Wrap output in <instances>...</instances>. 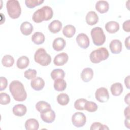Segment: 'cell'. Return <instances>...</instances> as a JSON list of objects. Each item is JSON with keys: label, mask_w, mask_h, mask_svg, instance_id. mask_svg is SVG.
Instances as JSON below:
<instances>
[{"label": "cell", "mask_w": 130, "mask_h": 130, "mask_svg": "<svg viewBox=\"0 0 130 130\" xmlns=\"http://www.w3.org/2000/svg\"><path fill=\"white\" fill-rule=\"evenodd\" d=\"M124 124L126 127L129 128V118H125L124 120Z\"/></svg>", "instance_id": "obj_44"}, {"label": "cell", "mask_w": 130, "mask_h": 130, "mask_svg": "<svg viewBox=\"0 0 130 130\" xmlns=\"http://www.w3.org/2000/svg\"><path fill=\"white\" fill-rule=\"evenodd\" d=\"M10 97L6 93L2 92L0 94V103L2 105H7L10 102Z\"/></svg>", "instance_id": "obj_36"}, {"label": "cell", "mask_w": 130, "mask_h": 130, "mask_svg": "<svg viewBox=\"0 0 130 130\" xmlns=\"http://www.w3.org/2000/svg\"><path fill=\"white\" fill-rule=\"evenodd\" d=\"M24 77L27 79H33L35 78L37 76V71L34 69H29L24 72Z\"/></svg>", "instance_id": "obj_35"}, {"label": "cell", "mask_w": 130, "mask_h": 130, "mask_svg": "<svg viewBox=\"0 0 130 130\" xmlns=\"http://www.w3.org/2000/svg\"><path fill=\"white\" fill-rule=\"evenodd\" d=\"M124 101L128 105H129V93H128L124 98Z\"/></svg>", "instance_id": "obj_43"}, {"label": "cell", "mask_w": 130, "mask_h": 130, "mask_svg": "<svg viewBox=\"0 0 130 130\" xmlns=\"http://www.w3.org/2000/svg\"><path fill=\"white\" fill-rule=\"evenodd\" d=\"M123 29L127 32L130 31V20H127L124 21L122 25Z\"/></svg>", "instance_id": "obj_39"}, {"label": "cell", "mask_w": 130, "mask_h": 130, "mask_svg": "<svg viewBox=\"0 0 130 130\" xmlns=\"http://www.w3.org/2000/svg\"><path fill=\"white\" fill-rule=\"evenodd\" d=\"M87 100L85 99L81 98L77 100L74 103V107L78 110H84V106Z\"/></svg>", "instance_id": "obj_33"}, {"label": "cell", "mask_w": 130, "mask_h": 130, "mask_svg": "<svg viewBox=\"0 0 130 130\" xmlns=\"http://www.w3.org/2000/svg\"><path fill=\"white\" fill-rule=\"evenodd\" d=\"M69 96L66 93H60L57 96V101L58 103L61 105L64 106L67 105L69 103Z\"/></svg>", "instance_id": "obj_31"}, {"label": "cell", "mask_w": 130, "mask_h": 130, "mask_svg": "<svg viewBox=\"0 0 130 130\" xmlns=\"http://www.w3.org/2000/svg\"><path fill=\"white\" fill-rule=\"evenodd\" d=\"M129 76H127L124 79L125 85L128 89H129Z\"/></svg>", "instance_id": "obj_41"}, {"label": "cell", "mask_w": 130, "mask_h": 130, "mask_svg": "<svg viewBox=\"0 0 130 130\" xmlns=\"http://www.w3.org/2000/svg\"><path fill=\"white\" fill-rule=\"evenodd\" d=\"M34 60L36 62L42 66L49 65L51 61L50 55L47 53L45 49L39 48L35 53Z\"/></svg>", "instance_id": "obj_4"}, {"label": "cell", "mask_w": 130, "mask_h": 130, "mask_svg": "<svg viewBox=\"0 0 130 130\" xmlns=\"http://www.w3.org/2000/svg\"><path fill=\"white\" fill-rule=\"evenodd\" d=\"M2 63L6 67H11L14 63V59L10 55H6L2 58Z\"/></svg>", "instance_id": "obj_30"}, {"label": "cell", "mask_w": 130, "mask_h": 130, "mask_svg": "<svg viewBox=\"0 0 130 130\" xmlns=\"http://www.w3.org/2000/svg\"><path fill=\"white\" fill-rule=\"evenodd\" d=\"M124 113V116L126 117V118H129V106L125 109Z\"/></svg>", "instance_id": "obj_40"}, {"label": "cell", "mask_w": 130, "mask_h": 130, "mask_svg": "<svg viewBox=\"0 0 130 130\" xmlns=\"http://www.w3.org/2000/svg\"><path fill=\"white\" fill-rule=\"evenodd\" d=\"M109 56V53L108 50L105 47H101L92 51L89 55V58L91 62L98 63L107 59Z\"/></svg>", "instance_id": "obj_3"}, {"label": "cell", "mask_w": 130, "mask_h": 130, "mask_svg": "<svg viewBox=\"0 0 130 130\" xmlns=\"http://www.w3.org/2000/svg\"><path fill=\"white\" fill-rule=\"evenodd\" d=\"M0 81H1L0 90L2 91L3 90H5L6 88L8 85V81H7V79L4 77H1Z\"/></svg>", "instance_id": "obj_38"}, {"label": "cell", "mask_w": 130, "mask_h": 130, "mask_svg": "<svg viewBox=\"0 0 130 130\" xmlns=\"http://www.w3.org/2000/svg\"><path fill=\"white\" fill-rule=\"evenodd\" d=\"M105 29L107 32L110 34H114L119 29V24L114 21H110L105 24Z\"/></svg>", "instance_id": "obj_20"}, {"label": "cell", "mask_w": 130, "mask_h": 130, "mask_svg": "<svg viewBox=\"0 0 130 130\" xmlns=\"http://www.w3.org/2000/svg\"><path fill=\"white\" fill-rule=\"evenodd\" d=\"M123 86L121 83L116 82L113 84L110 88L111 92L114 96L120 95L123 91Z\"/></svg>", "instance_id": "obj_24"}, {"label": "cell", "mask_w": 130, "mask_h": 130, "mask_svg": "<svg viewBox=\"0 0 130 130\" xmlns=\"http://www.w3.org/2000/svg\"><path fill=\"white\" fill-rule=\"evenodd\" d=\"M41 118L46 123H52L55 119V113L51 109L49 110L41 113Z\"/></svg>", "instance_id": "obj_12"}, {"label": "cell", "mask_w": 130, "mask_h": 130, "mask_svg": "<svg viewBox=\"0 0 130 130\" xmlns=\"http://www.w3.org/2000/svg\"><path fill=\"white\" fill-rule=\"evenodd\" d=\"M27 112L26 106L23 104H17L13 108V112L15 115L17 116H22Z\"/></svg>", "instance_id": "obj_22"}, {"label": "cell", "mask_w": 130, "mask_h": 130, "mask_svg": "<svg viewBox=\"0 0 130 130\" xmlns=\"http://www.w3.org/2000/svg\"><path fill=\"white\" fill-rule=\"evenodd\" d=\"M93 71L90 68H84L81 73V78L83 81L88 82L93 78Z\"/></svg>", "instance_id": "obj_14"}, {"label": "cell", "mask_w": 130, "mask_h": 130, "mask_svg": "<svg viewBox=\"0 0 130 130\" xmlns=\"http://www.w3.org/2000/svg\"><path fill=\"white\" fill-rule=\"evenodd\" d=\"M108 129L109 128L107 125L102 124L100 122H94L93 123L90 128V130H95V129Z\"/></svg>", "instance_id": "obj_37"}, {"label": "cell", "mask_w": 130, "mask_h": 130, "mask_svg": "<svg viewBox=\"0 0 130 130\" xmlns=\"http://www.w3.org/2000/svg\"><path fill=\"white\" fill-rule=\"evenodd\" d=\"M35 107L36 109L40 113L45 112L51 109L50 105L48 103L44 101H39L36 104Z\"/></svg>", "instance_id": "obj_21"}, {"label": "cell", "mask_w": 130, "mask_h": 130, "mask_svg": "<svg viewBox=\"0 0 130 130\" xmlns=\"http://www.w3.org/2000/svg\"><path fill=\"white\" fill-rule=\"evenodd\" d=\"M9 90L13 98L17 101H23L27 98V93L23 84L18 80H14L11 82Z\"/></svg>", "instance_id": "obj_1"}, {"label": "cell", "mask_w": 130, "mask_h": 130, "mask_svg": "<svg viewBox=\"0 0 130 130\" xmlns=\"http://www.w3.org/2000/svg\"><path fill=\"white\" fill-rule=\"evenodd\" d=\"M129 38L130 36H128L125 40V46L127 49H129Z\"/></svg>", "instance_id": "obj_42"}, {"label": "cell", "mask_w": 130, "mask_h": 130, "mask_svg": "<svg viewBox=\"0 0 130 130\" xmlns=\"http://www.w3.org/2000/svg\"><path fill=\"white\" fill-rule=\"evenodd\" d=\"M109 47L112 53L113 54H118L122 50V45L120 41L117 39H114L110 43Z\"/></svg>", "instance_id": "obj_11"}, {"label": "cell", "mask_w": 130, "mask_h": 130, "mask_svg": "<svg viewBox=\"0 0 130 130\" xmlns=\"http://www.w3.org/2000/svg\"><path fill=\"white\" fill-rule=\"evenodd\" d=\"M96 100L101 103L107 102L109 99V94L107 88L102 87L98 88L95 93Z\"/></svg>", "instance_id": "obj_8"}, {"label": "cell", "mask_w": 130, "mask_h": 130, "mask_svg": "<svg viewBox=\"0 0 130 130\" xmlns=\"http://www.w3.org/2000/svg\"><path fill=\"white\" fill-rule=\"evenodd\" d=\"M53 15L52 8L48 6H45L34 12L32 15V20L36 23H40L43 21L50 20Z\"/></svg>", "instance_id": "obj_2"}, {"label": "cell", "mask_w": 130, "mask_h": 130, "mask_svg": "<svg viewBox=\"0 0 130 130\" xmlns=\"http://www.w3.org/2000/svg\"><path fill=\"white\" fill-rule=\"evenodd\" d=\"M86 23L89 25H95L99 20V17L97 14L93 11L88 12L85 18Z\"/></svg>", "instance_id": "obj_16"}, {"label": "cell", "mask_w": 130, "mask_h": 130, "mask_svg": "<svg viewBox=\"0 0 130 130\" xmlns=\"http://www.w3.org/2000/svg\"><path fill=\"white\" fill-rule=\"evenodd\" d=\"M68 55L65 52H62L56 55L53 59V63L55 66H63L68 60Z\"/></svg>", "instance_id": "obj_10"}, {"label": "cell", "mask_w": 130, "mask_h": 130, "mask_svg": "<svg viewBox=\"0 0 130 130\" xmlns=\"http://www.w3.org/2000/svg\"><path fill=\"white\" fill-rule=\"evenodd\" d=\"M76 41L79 47L83 49H86L89 45L88 37L84 33H80L76 37Z\"/></svg>", "instance_id": "obj_9"}, {"label": "cell", "mask_w": 130, "mask_h": 130, "mask_svg": "<svg viewBox=\"0 0 130 130\" xmlns=\"http://www.w3.org/2000/svg\"><path fill=\"white\" fill-rule=\"evenodd\" d=\"M6 8L8 15L13 19L17 18L21 15V9L18 1H8L6 3Z\"/></svg>", "instance_id": "obj_5"}, {"label": "cell", "mask_w": 130, "mask_h": 130, "mask_svg": "<svg viewBox=\"0 0 130 130\" xmlns=\"http://www.w3.org/2000/svg\"><path fill=\"white\" fill-rule=\"evenodd\" d=\"M45 40V37L44 35L41 32H35L32 37L31 40L34 43L37 45H40L43 44Z\"/></svg>", "instance_id": "obj_25"}, {"label": "cell", "mask_w": 130, "mask_h": 130, "mask_svg": "<svg viewBox=\"0 0 130 130\" xmlns=\"http://www.w3.org/2000/svg\"><path fill=\"white\" fill-rule=\"evenodd\" d=\"M98 108V106L96 104L92 101H87L84 106V110L89 112H95Z\"/></svg>", "instance_id": "obj_32"}, {"label": "cell", "mask_w": 130, "mask_h": 130, "mask_svg": "<svg viewBox=\"0 0 130 130\" xmlns=\"http://www.w3.org/2000/svg\"><path fill=\"white\" fill-rule=\"evenodd\" d=\"M29 64V59L26 56H21L17 60V67L20 69H23L28 67Z\"/></svg>", "instance_id": "obj_26"}, {"label": "cell", "mask_w": 130, "mask_h": 130, "mask_svg": "<svg viewBox=\"0 0 130 130\" xmlns=\"http://www.w3.org/2000/svg\"><path fill=\"white\" fill-rule=\"evenodd\" d=\"M30 85L33 89L36 91H39L44 88L45 86V81L42 78L37 77L31 80Z\"/></svg>", "instance_id": "obj_13"}, {"label": "cell", "mask_w": 130, "mask_h": 130, "mask_svg": "<svg viewBox=\"0 0 130 130\" xmlns=\"http://www.w3.org/2000/svg\"><path fill=\"white\" fill-rule=\"evenodd\" d=\"M50 76L53 80L58 79H64L65 73L64 71L61 69H55L51 71Z\"/></svg>", "instance_id": "obj_29"}, {"label": "cell", "mask_w": 130, "mask_h": 130, "mask_svg": "<svg viewBox=\"0 0 130 130\" xmlns=\"http://www.w3.org/2000/svg\"><path fill=\"white\" fill-rule=\"evenodd\" d=\"M109 8V3L106 1H99L96 3L95 9L100 13L104 14L106 13Z\"/></svg>", "instance_id": "obj_19"}, {"label": "cell", "mask_w": 130, "mask_h": 130, "mask_svg": "<svg viewBox=\"0 0 130 130\" xmlns=\"http://www.w3.org/2000/svg\"><path fill=\"white\" fill-rule=\"evenodd\" d=\"M44 2V0H25V3L27 7L34 8L36 6L40 5Z\"/></svg>", "instance_id": "obj_34"}, {"label": "cell", "mask_w": 130, "mask_h": 130, "mask_svg": "<svg viewBox=\"0 0 130 130\" xmlns=\"http://www.w3.org/2000/svg\"><path fill=\"white\" fill-rule=\"evenodd\" d=\"M91 36L93 44L96 46L102 45L106 41V36L100 27H95L91 30Z\"/></svg>", "instance_id": "obj_6"}, {"label": "cell", "mask_w": 130, "mask_h": 130, "mask_svg": "<svg viewBox=\"0 0 130 130\" xmlns=\"http://www.w3.org/2000/svg\"><path fill=\"white\" fill-rule=\"evenodd\" d=\"M53 86L55 90L62 91L66 88L67 83L63 79H58L54 80Z\"/></svg>", "instance_id": "obj_27"}, {"label": "cell", "mask_w": 130, "mask_h": 130, "mask_svg": "<svg viewBox=\"0 0 130 130\" xmlns=\"http://www.w3.org/2000/svg\"><path fill=\"white\" fill-rule=\"evenodd\" d=\"M62 32L67 38H71L76 32V28L72 25H66L63 28Z\"/></svg>", "instance_id": "obj_28"}, {"label": "cell", "mask_w": 130, "mask_h": 130, "mask_svg": "<svg viewBox=\"0 0 130 130\" xmlns=\"http://www.w3.org/2000/svg\"><path fill=\"white\" fill-rule=\"evenodd\" d=\"M62 26V23L60 21L58 20H54L50 23L48 26V28L51 33L56 34L61 30Z\"/></svg>", "instance_id": "obj_15"}, {"label": "cell", "mask_w": 130, "mask_h": 130, "mask_svg": "<svg viewBox=\"0 0 130 130\" xmlns=\"http://www.w3.org/2000/svg\"><path fill=\"white\" fill-rule=\"evenodd\" d=\"M21 33L25 36H28L31 34L33 31L32 25L28 21H24L22 22L20 27Z\"/></svg>", "instance_id": "obj_17"}, {"label": "cell", "mask_w": 130, "mask_h": 130, "mask_svg": "<svg viewBox=\"0 0 130 130\" xmlns=\"http://www.w3.org/2000/svg\"><path fill=\"white\" fill-rule=\"evenodd\" d=\"M86 121V116L83 113L76 112L72 116V122L75 127H81L83 126Z\"/></svg>", "instance_id": "obj_7"}, {"label": "cell", "mask_w": 130, "mask_h": 130, "mask_svg": "<svg viewBox=\"0 0 130 130\" xmlns=\"http://www.w3.org/2000/svg\"><path fill=\"white\" fill-rule=\"evenodd\" d=\"M66 41L62 38H57L55 39L52 43L53 48L57 51H59L64 49L66 46Z\"/></svg>", "instance_id": "obj_18"}, {"label": "cell", "mask_w": 130, "mask_h": 130, "mask_svg": "<svg viewBox=\"0 0 130 130\" xmlns=\"http://www.w3.org/2000/svg\"><path fill=\"white\" fill-rule=\"evenodd\" d=\"M39 124L36 119L30 118L25 123V128L26 130H37L39 129Z\"/></svg>", "instance_id": "obj_23"}]
</instances>
